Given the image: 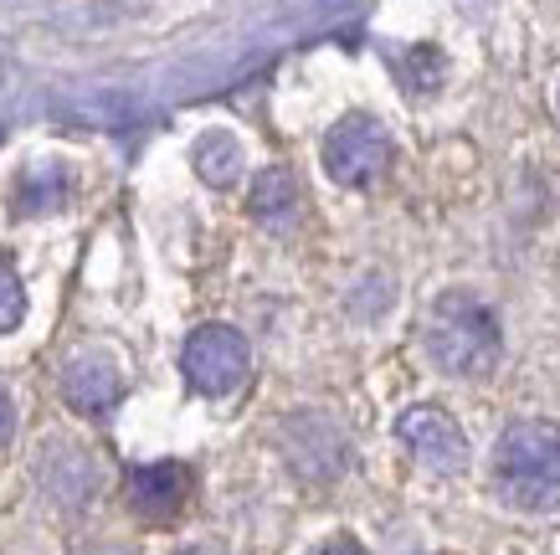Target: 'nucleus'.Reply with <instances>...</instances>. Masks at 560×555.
<instances>
[{
	"label": "nucleus",
	"mask_w": 560,
	"mask_h": 555,
	"mask_svg": "<svg viewBox=\"0 0 560 555\" xmlns=\"http://www.w3.org/2000/svg\"><path fill=\"white\" fill-rule=\"evenodd\" d=\"M289 458L308 478H329L345 469V438L329 417H293L289 421Z\"/></svg>",
	"instance_id": "8"
},
{
	"label": "nucleus",
	"mask_w": 560,
	"mask_h": 555,
	"mask_svg": "<svg viewBox=\"0 0 560 555\" xmlns=\"http://www.w3.org/2000/svg\"><path fill=\"white\" fill-rule=\"evenodd\" d=\"M62 396H68L72 412H83V417H103V412H114L124 396V375L119 366L98 350H83L62 370Z\"/></svg>",
	"instance_id": "7"
},
{
	"label": "nucleus",
	"mask_w": 560,
	"mask_h": 555,
	"mask_svg": "<svg viewBox=\"0 0 560 555\" xmlns=\"http://www.w3.org/2000/svg\"><path fill=\"white\" fill-rule=\"evenodd\" d=\"M308 555H365V545L350 535H335V540H324V545H314Z\"/></svg>",
	"instance_id": "12"
},
{
	"label": "nucleus",
	"mask_w": 560,
	"mask_h": 555,
	"mask_svg": "<svg viewBox=\"0 0 560 555\" xmlns=\"http://www.w3.org/2000/svg\"><path fill=\"white\" fill-rule=\"evenodd\" d=\"M21 314H26V288H21L16 268L0 257V335H11L21 324Z\"/></svg>",
	"instance_id": "11"
},
{
	"label": "nucleus",
	"mask_w": 560,
	"mask_h": 555,
	"mask_svg": "<svg viewBox=\"0 0 560 555\" xmlns=\"http://www.w3.org/2000/svg\"><path fill=\"white\" fill-rule=\"evenodd\" d=\"M493 484L514 509H556L560 505V427L556 421H514L493 448Z\"/></svg>",
	"instance_id": "1"
},
{
	"label": "nucleus",
	"mask_w": 560,
	"mask_h": 555,
	"mask_svg": "<svg viewBox=\"0 0 560 555\" xmlns=\"http://www.w3.org/2000/svg\"><path fill=\"white\" fill-rule=\"evenodd\" d=\"M11 438V402H5V391H0V442Z\"/></svg>",
	"instance_id": "13"
},
{
	"label": "nucleus",
	"mask_w": 560,
	"mask_h": 555,
	"mask_svg": "<svg viewBox=\"0 0 560 555\" xmlns=\"http://www.w3.org/2000/svg\"><path fill=\"white\" fill-rule=\"evenodd\" d=\"M196 170H201L211 185H232L242 175V144L232 135H206L201 144H196Z\"/></svg>",
	"instance_id": "10"
},
{
	"label": "nucleus",
	"mask_w": 560,
	"mask_h": 555,
	"mask_svg": "<svg viewBox=\"0 0 560 555\" xmlns=\"http://www.w3.org/2000/svg\"><path fill=\"white\" fill-rule=\"evenodd\" d=\"M180 370H186L190 391L232 396L253 375V350H247V339L232 324H201V329H190L186 350H180Z\"/></svg>",
	"instance_id": "4"
},
{
	"label": "nucleus",
	"mask_w": 560,
	"mask_h": 555,
	"mask_svg": "<svg viewBox=\"0 0 560 555\" xmlns=\"http://www.w3.org/2000/svg\"><path fill=\"white\" fill-rule=\"evenodd\" d=\"M253 217L268 227V232H289L293 221H299V206H304V196H299V181H293V170L283 165H268L262 175L253 181Z\"/></svg>",
	"instance_id": "9"
},
{
	"label": "nucleus",
	"mask_w": 560,
	"mask_h": 555,
	"mask_svg": "<svg viewBox=\"0 0 560 555\" xmlns=\"http://www.w3.org/2000/svg\"><path fill=\"white\" fill-rule=\"evenodd\" d=\"M396 160V144H390V129L371 114H345L329 139H324V170L329 181L350 185V190H365L390 170Z\"/></svg>",
	"instance_id": "3"
},
{
	"label": "nucleus",
	"mask_w": 560,
	"mask_h": 555,
	"mask_svg": "<svg viewBox=\"0 0 560 555\" xmlns=\"http://www.w3.org/2000/svg\"><path fill=\"white\" fill-rule=\"evenodd\" d=\"M190 499V469L186 463H144V469L129 473V509H135L139 520H175L180 505Z\"/></svg>",
	"instance_id": "6"
},
{
	"label": "nucleus",
	"mask_w": 560,
	"mask_h": 555,
	"mask_svg": "<svg viewBox=\"0 0 560 555\" xmlns=\"http://www.w3.org/2000/svg\"><path fill=\"white\" fill-rule=\"evenodd\" d=\"M396 438L407 442V453L432 473H458L468 463V438L442 406H411L396 421Z\"/></svg>",
	"instance_id": "5"
},
{
	"label": "nucleus",
	"mask_w": 560,
	"mask_h": 555,
	"mask_svg": "<svg viewBox=\"0 0 560 555\" xmlns=\"http://www.w3.org/2000/svg\"><path fill=\"white\" fill-rule=\"evenodd\" d=\"M422 339L432 366L447 370V375H489L499 366V350H504L499 320L468 293H442L432 303V320H427Z\"/></svg>",
	"instance_id": "2"
}]
</instances>
